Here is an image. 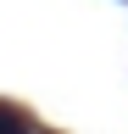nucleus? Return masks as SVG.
Listing matches in <instances>:
<instances>
[{
  "mask_svg": "<svg viewBox=\"0 0 128 134\" xmlns=\"http://www.w3.org/2000/svg\"><path fill=\"white\" fill-rule=\"evenodd\" d=\"M0 134H28V117H17L11 106H0Z\"/></svg>",
  "mask_w": 128,
  "mask_h": 134,
  "instance_id": "f257e3e1",
  "label": "nucleus"
}]
</instances>
